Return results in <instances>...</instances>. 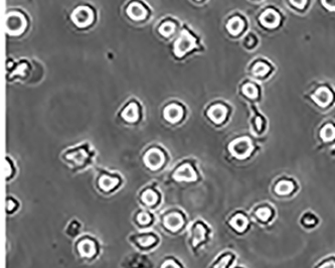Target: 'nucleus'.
I'll use <instances>...</instances> for the list:
<instances>
[{"label":"nucleus","instance_id":"2","mask_svg":"<svg viewBox=\"0 0 335 268\" xmlns=\"http://www.w3.org/2000/svg\"><path fill=\"white\" fill-rule=\"evenodd\" d=\"M93 11L85 6L77 7L72 14V21L78 27H87L93 23Z\"/></svg>","mask_w":335,"mask_h":268},{"label":"nucleus","instance_id":"6","mask_svg":"<svg viewBox=\"0 0 335 268\" xmlns=\"http://www.w3.org/2000/svg\"><path fill=\"white\" fill-rule=\"evenodd\" d=\"M312 99L316 102L318 105L325 107L331 103V101L333 99V96H332L331 91L328 88L321 87L314 93V95L312 96Z\"/></svg>","mask_w":335,"mask_h":268},{"label":"nucleus","instance_id":"23","mask_svg":"<svg viewBox=\"0 0 335 268\" xmlns=\"http://www.w3.org/2000/svg\"><path fill=\"white\" fill-rule=\"evenodd\" d=\"M243 91L248 96V97H250V98H256L258 96V89L256 88L253 84L245 85Z\"/></svg>","mask_w":335,"mask_h":268},{"label":"nucleus","instance_id":"12","mask_svg":"<svg viewBox=\"0 0 335 268\" xmlns=\"http://www.w3.org/2000/svg\"><path fill=\"white\" fill-rule=\"evenodd\" d=\"M182 224H183L182 217L177 213L168 215L164 221V225L166 226L167 229L171 230V231H176V230H179L180 228H181Z\"/></svg>","mask_w":335,"mask_h":268},{"label":"nucleus","instance_id":"18","mask_svg":"<svg viewBox=\"0 0 335 268\" xmlns=\"http://www.w3.org/2000/svg\"><path fill=\"white\" fill-rule=\"evenodd\" d=\"M118 185V179L111 178L109 176H104L100 180V187L104 190H111Z\"/></svg>","mask_w":335,"mask_h":268},{"label":"nucleus","instance_id":"10","mask_svg":"<svg viewBox=\"0 0 335 268\" xmlns=\"http://www.w3.org/2000/svg\"><path fill=\"white\" fill-rule=\"evenodd\" d=\"M208 117L215 123H222L227 117V108L223 105H214L207 112Z\"/></svg>","mask_w":335,"mask_h":268},{"label":"nucleus","instance_id":"13","mask_svg":"<svg viewBox=\"0 0 335 268\" xmlns=\"http://www.w3.org/2000/svg\"><path fill=\"white\" fill-rule=\"evenodd\" d=\"M77 250L84 257H92L96 253L97 249L94 242L87 239L80 242V244L77 246Z\"/></svg>","mask_w":335,"mask_h":268},{"label":"nucleus","instance_id":"22","mask_svg":"<svg viewBox=\"0 0 335 268\" xmlns=\"http://www.w3.org/2000/svg\"><path fill=\"white\" fill-rule=\"evenodd\" d=\"M269 70H270L269 66L266 65V64H264V63H257V64H256V65L254 66V68H253L254 74H255V75H257V76H260V77L267 75L268 72H269Z\"/></svg>","mask_w":335,"mask_h":268},{"label":"nucleus","instance_id":"7","mask_svg":"<svg viewBox=\"0 0 335 268\" xmlns=\"http://www.w3.org/2000/svg\"><path fill=\"white\" fill-rule=\"evenodd\" d=\"M182 108L176 104L168 105L164 110V117L168 122L175 123L182 118Z\"/></svg>","mask_w":335,"mask_h":268},{"label":"nucleus","instance_id":"32","mask_svg":"<svg viewBox=\"0 0 335 268\" xmlns=\"http://www.w3.org/2000/svg\"><path fill=\"white\" fill-rule=\"evenodd\" d=\"M229 260H230V256H227L225 257L224 259H222V261L215 266V268H226V266L228 265L229 263Z\"/></svg>","mask_w":335,"mask_h":268},{"label":"nucleus","instance_id":"25","mask_svg":"<svg viewBox=\"0 0 335 268\" xmlns=\"http://www.w3.org/2000/svg\"><path fill=\"white\" fill-rule=\"evenodd\" d=\"M256 216L261 221H267L271 216V210L269 208H261L256 212Z\"/></svg>","mask_w":335,"mask_h":268},{"label":"nucleus","instance_id":"5","mask_svg":"<svg viewBox=\"0 0 335 268\" xmlns=\"http://www.w3.org/2000/svg\"><path fill=\"white\" fill-rule=\"evenodd\" d=\"M146 165L152 169L159 168L164 162V156L159 149H151L144 158Z\"/></svg>","mask_w":335,"mask_h":268},{"label":"nucleus","instance_id":"8","mask_svg":"<svg viewBox=\"0 0 335 268\" xmlns=\"http://www.w3.org/2000/svg\"><path fill=\"white\" fill-rule=\"evenodd\" d=\"M261 22L264 27H269V28H274L279 25L280 16L275 10L268 9L262 14Z\"/></svg>","mask_w":335,"mask_h":268},{"label":"nucleus","instance_id":"33","mask_svg":"<svg viewBox=\"0 0 335 268\" xmlns=\"http://www.w3.org/2000/svg\"><path fill=\"white\" fill-rule=\"evenodd\" d=\"M162 268H180V266L173 261H167L166 263L163 264Z\"/></svg>","mask_w":335,"mask_h":268},{"label":"nucleus","instance_id":"30","mask_svg":"<svg viewBox=\"0 0 335 268\" xmlns=\"http://www.w3.org/2000/svg\"><path fill=\"white\" fill-rule=\"evenodd\" d=\"M324 6L330 10H335V0H322Z\"/></svg>","mask_w":335,"mask_h":268},{"label":"nucleus","instance_id":"27","mask_svg":"<svg viewBox=\"0 0 335 268\" xmlns=\"http://www.w3.org/2000/svg\"><path fill=\"white\" fill-rule=\"evenodd\" d=\"M303 223L305 226L309 227V226H314L315 224H316V219H315V217L311 214H306L303 218Z\"/></svg>","mask_w":335,"mask_h":268},{"label":"nucleus","instance_id":"11","mask_svg":"<svg viewBox=\"0 0 335 268\" xmlns=\"http://www.w3.org/2000/svg\"><path fill=\"white\" fill-rule=\"evenodd\" d=\"M146 13V9L139 3H132L127 8V14L134 21H142Z\"/></svg>","mask_w":335,"mask_h":268},{"label":"nucleus","instance_id":"19","mask_svg":"<svg viewBox=\"0 0 335 268\" xmlns=\"http://www.w3.org/2000/svg\"><path fill=\"white\" fill-rule=\"evenodd\" d=\"M320 136L325 141H331L335 138V128L333 125L328 124L324 126L320 132Z\"/></svg>","mask_w":335,"mask_h":268},{"label":"nucleus","instance_id":"17","mask_svg":"<svg viewBox=\"0 0 335 268\" xmlns=\"http://www.w3.org/2000/svg\"><path fill=\"white\" fill-rule=\"evenodd\" d=\"M231 225L235 229V230H238V231L242 232L244 231V230L247 228L248 226V220L247 218L242 215V214H239V215H236L234 216L232 220H231Z\"/></svg>","mask_w":335,"mask_h":268},{"label":"nucleus","instance_id":"29","mask_svg":"<svg viewBox=\"0 0 335 268\" xmlns=\"http://www.w3.org/2000/svg\"><path fill=\"white\" fill-rule=\"evenodd\" d=\"M290 1L294 6H296L298 8L305 7V5L307 3V0H290Z\"/></svg>","mask_w":335,"mask_h":268},{"label":"nucleus","instance_id":"9","mask_svg":"<svg viewBox=\"0 0 335 268\" xmlns=\"http://www.w3.org/2000/svg\"><path fill=\"white\" fill-rule=\"evenodd\" d=\"M174 179H176L177 181H186V182L190 181L191 182V181H195L196 174L190 165L184 164L176 170V172L174 174Z\"/></svg>","mask_w":335,"mask_h":268},{"label":"nucleus","instance_id":"4","mask_svg":"<svg viewBox=\"0 0 335 268\" xmlns=\"http://www.w3.org/2000/svg\"><path fill=\"white\" fill-rule=\"evenodd\" d=\"M230 149H231V152L235 158L245 159L251 153L252 145H251V142L249 139L241 138L238 140H234L231 144Z\"/></svg>","mask_w":335,"mask_h":268},{"label":"nucleus","instance_id":"21","mask_svg":"<svg viewBox=\"0 0 335 268\" xmlns=\"http://www.w3.org/2000/svg\"><path fill=\"white\" fill-rule=\"evenodd\" d=\"M157 200H158V198H157L156 193H155V191L151 190V189H148V190L144 191L143 195H142V201L146 205H148V206L154 205L157 202Z\"/></svg>","mask_w":335,"mask_h":268},{"label":"nucleus","instance_id":"15","mask_svg":"<svg viewBox=\"0 0 335 268\" xmlns=\"http://www.w3.org/2000/svg\"><path fill=\"white\" fill-rule=\"evenodd\" d=\"M227 28L233 35L239 34L244 28V22L240 17H233L229 22Z\"/></svg>","mask_w":335,"mask_h":268},{"label":"nucleus","instance_id":"20","mask_svg":"<svg viewBox=\"0 0 335 268\" xmlns=\"http://www.w3.org/2000/svg\"><path fill=\"white\" fill-rule=\"evenodd\" d=\"M193 243L194 245H198L199 243H201L202 241L205 240V236H206V230L202 225H198L195 227L194 231H193Z\"/></svg>","mask_w":335,"mask_h":268},{"label":"nucleus","instance_id":"14","mask_svg":"<svg viewBox=\"0 0 335 268\" xmlns=\"http://www.w3.org/2000/svg\"><path fill=\"white\" fill-rule=\"evenodd\" d=\"M122 117L127 122H136L138 117H139V112H138V107L135 103H130L122 113Z\"/></svg>","mask_w":335,"mask_h":268},{"label":"nucleus","instance_id":"31","mask_svg":"<svg viewBox=\"0 0 335 268\" xmlns=\"http://www.w3.org/2000/svg\"><path fill=\"white\" fill-rule=\"evenodd\" d=\"M319 268H335V260H328L322 263Z\"/></svg>","mask_w":335,"mask_h":268},{"label":"nucleus","instance_id":"1","mask_svg":"<svg viewBox=\"0 0 335 268\" xmlns=\"http://www.w3.org/2000/svg\"><path fill=\"white\" fill-rule=\"evenodd\" d=\"M26 27V22L24 15L13 12L6 17V30L9 34L18 35L25 31Z\"/></svg>","mask_w":335,"mask_h":268},{"label":"nucleus","instance_id":"16","mask_svg":"<svg viewBox=\"0 0 335 268\" xmlns=\"http://www.w3.org/2000/svg\"><path fill=\"white\" fill-rule=\"evenodd\" d=\"M294 189V185L290 181H281L276 186V193L280 196H286L291 194Z\"/></svg>","mask_w":335,"mask_h":268},{"label":"nucleus","instance_id":"26","mask_svg":"<svg viewBox=\"0 0 335 268\" xmlns=\"http://www.w3.org/2000/svg\"><path fill=\"white\" fill-rule=\"evenodd\" d=\"M138 242L142 246H151L156 242V239L152 235H143L140 238H138Z\"/></svg>","mask_w":335,"mask_h":268},{"label":"nucleus","instance_id":"28","mask_svg":"<svg viewBox=\"0 0 335 268\" xmlns=\"http://www.w3.org/2000/svg\"><path fill=\"white\" fill-rule=\"evenodd\" d=\"M137 219H138V222H139L140 224H144V225H145V224H148V223L151 221L150 215L147 214V213H145V212H143V213H141V214L138 215Z\"/></svg>","mask_w":335,"mask_h":268},{"label":"nucleus","instance_id":"24","mask_svg":"<svg viewBox=\"0 0 335 268\" xmlns=\"http://www.w3.org/2000/svg\"><path fill=\"white\" fill-rule=\"evenodd\" d=\"M174 26L171 23H165L159 27V32L164 36H169L174 32Z\"/></svg>","mask_w":335,"mask_h":268},{"label":"nucleus","instance_id":"3","mask_svg":"<svg viewBox=\"0 0 335 268\" xmlns=\"http://www.w3.org/2000/svg\"><path fill=\"white\" fill-rule=\"evenodd\" d=\"M195 46L194 38L187 32L183 31L179 40L175 42L174 45V53L177 56H182L188 51H190Z\"/></svg>","mask_w":335,"mask_h":268}]
</instances>
